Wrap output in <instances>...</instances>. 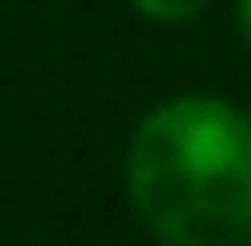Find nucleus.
<instances>
[{
  "mask_svg": "<svg viewBox=\"0 0 251 246\" xmlns=\"http://www.w3.org/2000/svg\"><path fill=\"white\" fill-rule=\"evenodd\" d=\"M236 26H241V36L251 47V0H236Z\"/></svg>",
  "mask_w": 251,
  "mask_h": 246,
  "instance_id": "3",
  "label": "nucleus"
},
{
  "mask_svg": "<svg viewBox=\"0 0 251 246\" xmlns=\"http://www.w3.org/2000/svg\"><path fill=\"white\" fill-rule=\"evenodd\" d=\"M123 180L159 246H251V118L226 98L179 93L149 108Z\"/></svg>",
  "mask_w": 251,
  "mask_h": 246,
  "instance_id": "1",
  "label": "nucleus"
},
{
  "mask_svg": "<svg viewBox=\"0 0 251 246\" xmlns=\"http://www.w3.org/2000/svg\"><path fill=\"white\" fill-rule=\"evenodd\" d=\"M133 10H139L144 21H159V26H185V21H195L210 0H128Z\"/></svg>",
  "mask_w": 251,
  "mask_h": 246,
  "instance_id": "2",
  "label": "nucleus"
}]
</instances>
